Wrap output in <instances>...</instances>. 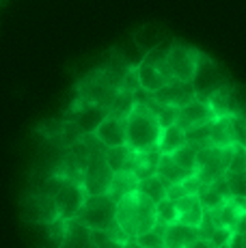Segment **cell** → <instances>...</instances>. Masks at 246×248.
<instances>
[{
    "instance_id": "cell-1",
    "label": "cell",
    "mask_w": 246,
    "mask_h": 248,
    "mask_svg": "<svg viewBox=\"0 0 246 248\" xmlns=\"http://www.w3.org/2000/svg\"><path fill=\"white\" fill-rule=\"evenodd\" d=\"M117 225L127 240H136L138 235L151 231L155 222V203H151L140 192H132L117 201Z\"/></svg>"
},
{
    "instance_id": "cell-2",
    "label": "cell",
    "mask_w": 246,
    "mask_h": 248,
    "mask_svg": "<svg viewBox=\"0 0 246 248\" xmlns=\"http://www.w3.org/2000/svg\"><path fill=\"white\" fill-rule=\"evenodd\" d=\"M160 136H162V125L158 117L143 102H136L132 112L125 117V145L140 154V151L155 149Z\"/></svg>"
},
{
    "instance_id": "cell-3",
    "label": "cell",
    "mask_w": 246,
    "mask_h": 248,
    "mask_svg": "<svg viewBox=\"0 0 246 248\" xmlns=\"http://www.w3.org/2000/svg\"><path fill=\"white\" fill-rule=\"evenodd\" d=\"M37 190H41V192L50 194L54 199L59 216L63 220H76L78 212L87 201V192H84L82 184L67 177H61V175H48Z\"/></svg>"
},
{
    "instance_id": "cell-4",
    "label": "cell",
    "mask_w": 246,
    "mask_h": 248,
    "mask_svg": "<svg viewBox=\"0 0 246 248\" xmlns=\"http://www.w3.org/2000/svg\"><path fill=\"white\" fill-rule=\"evenodd\" d=\"M76 220L87 227L89 231H110L117 225V201L110 194L87 197Z\"/></svg>"
},
{
    "instance_id": "cell-5",
    "label": "cell",
    "mask_w": 246,
    "mask_h": 248,
    "mask_svg": "<svg viewBox=\"0 0 246 248\" xmlns=\"http://www.w3.org/2000/svg\"><path fill=\"white\" fill-rule=\"evenodd\" d=\"M229 82H231V78L225 71V67H220L212 56H207L201 52V54H199V61H197L195 76H192V80H190L199 102L207 104V99H210L216 91L227 87Z\"/></svg>"
},
{
    "instance_id": "cell-6",
    "label": "cell",
    "mask_w": 246,
    "mask_h": 248,
    "mask_svg": "<svg viewBox=\"0 0 246 248\" xmlns=\"http://www.w3.org/2000/svg\"><path fill=\"white\" fill-rule=\"evenodd\" d=\"M112 170L106 162V149L99 151V147L91 145V158L82 173V188L87 197H97V194H108L112 184Z\"/></svg>"
},
{
    "instance_id": "cell-7",
    "label": "cell",
    "mask_w": 246,
    "mask_h": 248,
    "mask_svg": "<svg viewBox=\"0 0 246 248\" xmlns=\"http://www.w3.org/2000/svg\"><path fill=\"white\" fill-rule=\"evenodd\" d=\"M235 147H227V149H218V147H205L197 154V177L205 186L214 184L225 177L227 169H229L231 155H233Z\"/></svg>"
},
{
    "instance_id": "cell-8",
    "label": "cell",
    "mask_w": 246,
    "mask_h": 248,
    "mask_svg": "<svg viewBox=\"0 0 246 248\" xmlns=\"http://www.w3.org/2000/svg\"><path fill=\"white\" fill-rule=\"evenodd\" d=\"M59 209L50 194L41 192V190H28L22 199V220L28 225H50V222L59 220Z\"/></svg>"
},
{
    "instance_id": "cell-9",
    "label": "cell",
    "mask_w": 246,
    "mask_h": 248,
    "mask_svg": "<svg viewBox=\"0 0 246 248\" xmlns=\"http://www.w3.org/2000/svg\"><path fill=\"white\" fill-rule=\"evenodd\" d=\"M108 117V110L102 106H95V104L87 102V99L78 97L72 102V106L65 112V121H72L84 136H93L95 130L99 127V123Z\"/></svg>"
},
{
    "instance_id": "cell-10",
    "label": "cell",
    "mask_w": 246,
    "mask_h": 248,
    "mask_svg": "<svg viewBox=\"0 0 246 248\" xmlns=\"http://www.w3.org/2000/svg\"><path fill=\"white\" fill-rule=\"evenodd\" d=\"M201 52L197 47L184 44V41H171V50H169V69L175 80L182 82H190L197 69V61Z\"/></svg>"
},
{
    "instance_id": "cell-11",
    "label": "cell",
    "mask_w": 246,
    "mask_h": 248,
    "mask_svg": "<svg viewBox=\"0 0 246 248\" xmlns=\"http://www.w3.org/2000/svg\"><path fill=\"white\" fill-rule=\"evenodd\" d=\"M225 181L229 186L231 199H246V149L238 145H235L229 169L225 173Z\"/></svg>"
},
{
    "instance_id": "cell-12",
    "label": "cell",
    "mask_w": 246,
    "mask_h": 248,
    "mask_svg": "<svg viewBox=\"0 0 246 248\" xmlns=\"http://www.w3.org/2000/svg\"><path fill=\"white\" fill-rule=\"evenodd\" d=\"M154 99L164 106H171V108H184L188 106L190 102H195L197 95H195V89H192L190 82H182V80H171L164 89H160L158 93H154Z\"/></svg>"
},
{
    "instance_id": "cell-13",
    "label": "cell",
    "mask_w": 246,
    "mask_h": 248,
    "mask_svg": "<svg viewBox=\"0 0 246 248\" xmlns=\"http://www.w3.org/2000/svg\"><path fill=\"white\" fill-rule=\"evenodd\" d=\"M95 140L104 149H117V147H125V119L108 114L99 127L95 130Z\"/></svg>"
},
{
    "instance_id": "cell-14",
    "label": "cell",
    "mask_w": 246,
    "mask_h": 248,
    "mask_svg": "<svg viewBox=\"0 0 246 248\" xmlns=\"http://www.w3.org/2000/svg\"><path fill=\"white\" fill-rule=\"evenodd\" d=\"M214 121V114H212L210 106H207L205 102H190L188 106L179 108L177 110V123L175 125H179L184 132L192 130V127H199V125H205V123H212Z\"/></svg>"
},
{
    "instance_id": "cell-15",
    "label": "cell",
    "mask_w": 246,
    "mask_h": 248,
    "mask_svg": "<svg viewBox=\"0 0 246 248\" xmlns=\"http://www.w3.org/2000/svg\"><path fill=\"white\" fill-rule=\"evenodd\" d=\"M244 209H246L244 207V199H227V201L222 203L220 207L212 209V212H207V214H210L214 227L235 231V227H238V220H240V216H242Z\"/></svg>"
},
{
    "instance_id": "cell-16",
    "label": "cell",
    "mask_w": 246,
    "mask_h": 248,
    "mask_svg": "<svg viewBox=\"0 0 246 248\" xmlns=\"http://www.w3.org/2000/svg\"><path fill=\"white\" fill-rule=\"evenodd\" d=\"M199 237H201V233L197 227L175 222V225H169L164 231V248H188Z\"/></svg>"
},
{
    "instance_id": "cell-17",
    "label": "cell",
    "mask_w": 246,
    "mask_h": 248,
    "mask_svg": "<svg viewBox=\"0 0 246 248\" xmlns=\"http://www.w3.org/2000/svg\"><path fill=\"white\" fill-rule=\"evenodd\" d=\"M177 205V214H179V220L182 225H188V227H201L203 218H205V209H203L199 197H184L182 201L175 203Z\"/></svg>"
},
{
    "instance_id": "cell-18",
    "label": "cell",
    "mask_w": 246,
    "mask_h": 248,
    "mask_svg": "<svg viewBox=\"0 0 246 248\" xmlns=\"http://www.w3.org/2000/svg\"><path fill=\"white\" fill-rule=\"evenodd\" d=\"M162 158V154L155 149H149V151H140V154L134 155V164H132V173L138 181L143 179H149L158 173V162Z\"/></svg>"
},
{
    "instance_id": "cell-19",
    "label": "cell",
    "mask_w": 246,
    "mask_h": 248,
    "mask_svg": "<svg viewBox=\"0 0 246 248\" xmlns=\"http://www.w3.org/2000/svg\"><path fill=\"white\" fill-rule=\"evenodd\" d=\"M155 175H158L167 186H177V184H184V181H186L188 177H192L195 173L182 169L171 155H162L160 162H158V173Z\"/></svg>"
},
{
    "instance_id": "cell-20",
    "label": "cell",
    "mask_w": 246,
    "mask_h": 248,
    "mask_svg": "<svg viewBox=\"0 0 246 248\" xmlns=\"http://www.w3.org/2000/svg\"><path fill=\"white\" fill-rule=\"evenodd\" d=\"M210 145L227 149V147H235V136H233V125H231V117H220L212 121V134H210Z\"/></svg>"
},
{
    "instance_id": "cell-21",
    "label": "cell",
    "mask_w": 246,
    "mask_h": 248,
    "mask_svg": "<svg viewBox=\"0 0 246 248\" xmlns=\"http://www.w3.org/2000/svg\"><path fill=\"white\" fill-rule=\"evenodd\" d=\"M67 222L69 220H59L50 222V225H35L44 235H41V246L39 248H61L65 244V235H67Z\"/></svg>"
},
{
    "instance_id": "cell-22",
    "label": "cell",
    "mask_w": 246,
    "mask_h": 248,
    "mask_svg": "<svg viewBox=\"0 0 246 248\" xmlns=\"http://www.w3.org/2000/svg\"><path fill=\"white\" fill-rule=\"evenodd\" d=\"M61 248H95L93 244L91 231L84 225H80L78 220L67 222V235H65V244Z\"/></svg>"
},
{
    "instance_id": "cell-23",
    "label": "cell",
    "mask_w": 246,
    "mask_h": 248,
    "mask_svg": "<svg viewBox=\"0 0 246 248\" xmlns=\"http://www.w3.org/2000/svg\"><path fill=\"white\" fill-rule=\"evenodd\" d=\"M186 145V132L182 130L179 125H171V127H164L162 136H160L158 142V151L162 155H173L177 149Z\"/></svg>"
},
{
    "instance_id": "cell-24",
    "label": "cell",
    "mask_w": 246,
    "mask_h": 248,
    "mask_svg": "<svg viewBox=\"0 0 246 248\" xmlns=\"http://www.w3.org/2000/svg\"><path fill=\"white\" fill-rule=\"evenodd\" d=\"M136 151H132L130 147H117V149H106V162L110 166L112 173H132V164H134Z\"/></svg>"
},
{
    "instance_id": "cell-25",
    "label": "cell",
    "mask_w": 246,
    "mask_h": 248,
    "mask_svg": "<svg viewBox=\"0 0 246 248\" xmlns=\"http://www.w3.org/2000/svg\"><path fill=\"white\" fill-rule=\"evenodd\" d=\"M136 188H138V179L134 177V173L123 170V173H115V175H112L110 192H108V194H110L115 201H119V199L127 197V194L136 192Z\"/></svg>"
},
{
    "instance_id": "cell-26",
    "label": "cell",
    "mask_w": 246,
    "mask_h": 248,
    "mask_svg": "<svg viewBox=\"0 0 246 248\" xmlns=\"http://www.w3.org/2000/svg\"><path fill=\"white\" fill-rule=\"evenodd\" d=\"M167 190H169V186L164 184V181L160 179L158 175H154V177H149V179L138 181V188H136V192H140L143 197H147L151 203L158 205L160 201H164V199H167Z\"/></svg>"
},
{
    "instance_id": "cell-27",
    "label": "cell",
    "mask_w": 246,
    "mask_h": 248,
    "mask_svg": "<svg viewBox=\"0 0 246 248\" xmlns=\"http://www.w3.org/2000/svg\"><path fill=\"white\" fill-rule=\"evenodd\" d=\"M179 220V214H177V205L169 199L160 201L155 205V222L162 227H169V225H175Z\"/></svg>"
},
{
    "instance_id": "cell-28",
    "label": "cell",
    "mask_w": 246,
    "mask_h": 248,
    "mask_svg": "<svg viewBox=\"0 0 246 248\" xmlns=\"http://www.w3.org/2000/svg\"><path fill=\"white\" fill-rule=\"evenodd\" d=\"M197 154H199V149H195L192 145H184L182 149H177L175 154L171 155V158L177 162L182 169H186V170H190V173H197Z\"/></svg>"
},
{
    "instance_id": "cell-29",
    "label": "cell",
    "mask_w": 246,
    "mask_h": 248,
    "mask_svg": "<svg viewBox=\"0 0 246 248\" xmlns=\"http://www.w3.org/2000/svg\"><path fill=\"white\" fill-rule=\"evenodd\" d=\"M164 231H167V227L155 225L151 231L143 233V235H138L134 242L140 248H164Z\"/></svg>"
},
{
    "instance_id": "cell-30",
    "label": "cell",
    "mask_w": 246,
    "mask_h": 248,
    "mask_svg": "<svg viewBox=\"0 0 246 248\" xmlns=\"http://www.w3.org/2000/svg\"><path fill=\"white\" fill-rule=\"evenodd\" d=\"M197 197H199V201H201V205H203V209H205V212H212V209L220 207V205L227 201V199H222L220 194L212 188V186H203L201 192H199Z\"/></svg>"
},
{
    "instance_id": "cell-31",
    "label": "cell",
    "mask_w": 246,
    "mask_h": 248,
    "mask_svg": "<svg viewBox=\"0 0 246 248\" xmlns=\"http://www.w3.org/2000/svg\"><path fill=\"white\" fill-rule=\"evenodd\" d=\"M231 125H233V136H235V145L246 149V117L238 114V117H231Z\"/></svg>"
},
{
    "instance_id": "cell-32",
    "label": "cell",
    "mask_w": 246,
    "mask_h": 248,
    "mask_svg": "<svg viewBox=\"0 0 246 248\" xmlns=\"http://www.w3.org/2000/svg\"><path fill=\"white\" fill-rule=\"evenodd\" d=\"M91 237H93L95 248H123L125 246L121 242H117L115 237H110L106 231H91Z\"/></svg>"
},
{
    "instance_id": "cell-33",
    "label": "cell",
    "mask_w": 246,
    "mask_h": 248,
    "mask_svg": "<svg viewBox=\"0 0 246 248\" xmlns=\"http://www.w3.org/2000/svg\"><path fill=\"white\" fill-rule=\"evenodd\" d=\"M184 197H190V194H186V190H184V186H182V184H177V186H169V190H167V199H169V201L177 203V201H182Z\"/></svg>"
},
{
    "instance_id": "cell-34",
    "label": "cell",
    "mask_w": 246,
    "mask_h": 248,
    "mask_svg": "<svg viewBox=\"0 0 246 248\" xmlns=\"http://www.w3.org/2000/svg\"><path fill=\"white\" fill-rule=\"evenodd\" d=\"M188 248H214V244H212L210 240H205V237H199V240H195Z\"/></svg>"
},
{
    "instance_id": "cell-35",
    "label": "cell",
    "mask_w": 246,
    "mask_h": 248,
    "mask_svg": "<svg viewBox=\"0 0 246 248\" xmlns=\"http://www.w3.org/2000/svg\"><path fill=\"white\" fill-rule=\"evenodd\" d=\"M123 248H140V246H138V244H136V242H134V240H130V242H127V244H125V246H123Z\"/></svg>"
},
{
    "instance_id": "cell-36",
    "label": "cell",
    "mask_w": 246,
    "mask_h": 248,
    "mask_svg": "<svg viewBox=\"0 0 246 248\" xmlns=\"http://www.w3.org/2000/svg\"><path fill=\"white\" fill-rule=\"evenodd\" d=\"M244 246H246V233H244Z\"/></svg>"
},
{
    "instance_id": "cell-37",
    "label": "cell",
    "mask_w": 246,
    "mask_h": 248,
    "mask_svg": "<svg viewBox=\"0 0 246 248\" xmlns=\"http://www.w3.org/2000/svg\"><path fill=\"white\" fill-rule=\"evenodd\" d=\"M244 207H246V199H244Z\"/></svg>"
}]
</instances>
